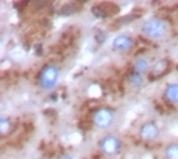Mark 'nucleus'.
Instances as JSON below:
<instances>
[{
    "label": "nucleus",
    "instance_id": "5",
    "mask_svg": "<svg viewBox=\"0 0 178 159\" xmlns=\"http://www.w3.org/2000/svg\"><path fill=\"white\" fill-rule=\"evenodd\" d=\"M111 45H113V50H114V52L127 53V52H130V50L133 49L134 40H133V37H130V35H127V34H120V35L114 37Z\"/></svg>",
    "mask_w": 178,
    "mask_h": 159
},
{
    "label": "nucleus",
    "instance_id": "15",
    "mask_svg": "<svg viewBox=\"0 0 178 159\" xmlns=\"http://www.w3.org/2000/svg\"><path fill=\"white\" fill-rule=\"evenodd\" d=\"M177 70H178V65H177Z\"/></svg>",
    "mask_w": 178,
    "mask_h": 159
},
{
    "label": "nucleus",
    "instance_id": "10",
    "mask_svg": "<svg viewBox=\"0 0 178 159\" xmlns=\"http://www.w3.org/2000/svg\"><path fill=\"white\" fill-rule=\"evenodd\" d=\"M151 68H152V67H151V64H149V61H148L146 58H137L133 64V70L135 73H138V74H145V73L149 71Z\"/></svg>",
    "mask_w": 178,
    "mask_h": 159
},
{
    "label": "nucleus",
    "instance_id": "14",
    "mask_svg": "<svg viewBox=\"0 0 178 159\" xmlns=\"http://www.w3.org/2000/svg\"><path fill=\"white\" fill-rule=\"evenodd\" d=\"M58 159H75V156L73 155H61Z\"/></svg>",
    "mask_w": 178,
    "mask_h": 159
},
{
    "label": "nucleus",
    "instance_id": "13",
    "mask_svg": "<svg viewBox=\"0 0 178 159\" xmlns=\"http://www.w3.org/2000/svg\"><path fill=\"white\" fill-rule=\"evenodd\" d=\"M96 38H97V41H99V42H102V41L105 40L104 32H102V31H96Z\"/></svg>",
    "mask_w": 178,
    "mask_h": 159
},
{
    "label": "nucleus",
    "instance_id": "2",
    "mask_svg": "<svg viewBox=\"0 0 178 159\" xmlns=\"http://www.w3.org/2000/svg\"><path fill=\"white\" fill-rule=\"evenodd\" d=\"M59 80V68L53 64H47L38 74V86L44 91H52Z\"/></svg>",
    "mask_w": 178,
    "mask_h": 159
},
{
    "label": "nucleus",
    "instance_id": "8",
    "mask_svg": "<svg viewBox=\"0 0 178 159\" xmlns=\"http://www.w3.org/2000/svg\"><path fill=\"white\" fill-rule=\"evenodd\" d=\"M127 83H128V86H131L133 89H138V88L143 86L145 78H143V74H138V73H135V71H131V73L127 74Z\"/></svg>",
    "mask_w": 178,
    "mask_h": 159
},
{
    "label": "nucleus",
    "instance_id": "11",
    "mask_svg": "<svg viewBox=\"0 0 178 159\" xmlns=\"http://www.w3.org/2000/svg\"><path fill=\"white\" fill-rule=\"evenodd\" d=\"M11 130H12V121L9 118H6V117H2V120H0V133H2V136H6L8 133H11Z\"/></svg>",
    "mask_w": 178,
    "mask_h": 159
},
{
    "label": "nucleus",
    "instance_id": "3",
    "mask_svg": "<svg viewBox=\"0 0 178 159\" xmlns=\"http://www.w3.org/2000/svg\"><path fill=\"white\" fill-rule=\"evenodd\" d=\"M116 121V114L111 108H107V106H100L97 108L93 114H91V123L97 127V129H102V130H108L113 127Z\"/></svg>",
    "mask_w": 178,
    "mask_h": 159
},
{
    "label": "nucleus",
    "instance_id": "1",
    "mask_svg": "<svg viewBox=\"0 0 178 159\" xmlns=\"http://www.w3.org/2000/svg\"><path fill=\"white\" fill-rule=\"evenodd\" d=\"M168 23L158 17H152L149 20H146L142 26V34L148 38V40L152 41H160L163 40L166 35H168Z\"/></svg>",
    "mask_w": 178,
    "mask_h": 159
},
{
    "label": "nucleus",
    "instance_id": "7",
    "mask_svg": "<svg viewBox=\"0 0 178 159\" xmlns=\"http://www.w3.org/2000/svg\"><path fill=\"white\" fill-rule=\"evenodd\" d=\"M168 70H169V62L166 61V59H158L154 65H152V68H151V78L154 79H157V78H161L163 74H166L168 73Z\"/></svg>",
    "mask_w": 178,
    "mask_h": 159
},
{
    "label": "nucleus",
    "instance_id": "12",
    "mask_svg": "<svg viewBox=\"0 0 178 159\" xmlns=\"http://www.w3.org/2000/svg\"><path fill=\"white\" fill-rule=\"evenodd\" d=\"M165 158L166 159H178V143H172L166 147L165 150Z\"/></svg>",
    "mask_w": 178,
    "mask_h": 159
},
{
    "label": "nucleus",
    "instance_id": "9",
    "mask_svg": "<svg viewBox=\"0 0 178 159\" xmlns=\"http://www.w3.org/2000/svg\"><path fill=\"white\" fill-rule=\"evenodd\" d=\"M165 99L171 105H178V83H169L165 89Z\"/></svg>",
    "mask_w": 178,
    "mask_h": 159
},
{
    "label": "nucleus",
    "instance_id": "6",
    "mask_svg": "<svg viewBox=\"0 0 178 159\" xmlns=\"http://www.w3.org/2000/svg\"><path fill=\"white\" fill-rule=\"evenodd\" d=\"M138 133H140V138H142L143 141H155V139L160 136V129H158V126H157L155 123L148 121V123H145V124L140 127Z\"/></svg>",
    "mask_w": 178,
    "mask_h": 159
},
{
    "label": "nucleus",
    "instance_id": "4",
    "mask_svg": "<svg viewBox=\"0 0 178 159\" xmlns=\"http://www.w3.org/2000/svg\"><path fill=\"white\" fill-rule=\"evenodd\" d=\"M99 150L105 156H116L122 150V141L114 135H105L99 141Z\"/></svg>",
    "mask_w": 178,
    "mask_h": 159
}]
</instances>
